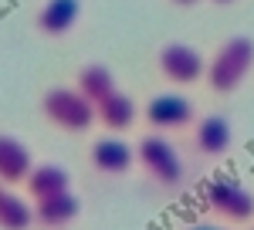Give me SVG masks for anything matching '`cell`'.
<instances>
[{"label":"cell","mask_w":254,"mask_h":230,"mask_svg":"<svg viewBox=\"0 0 254 230\" xmlns=\"http://www.w3.org/2000/svg\"><path fill=\"white\" fill-rule=\"evenodd\" d=\"M31 166V153L27 146L17 142L14 135H0V183H20L27 179Z\"/></svg>","instance_id":"obj_11"},{"label":"cell","mask_w":254,"mask_h":230,"mask_svg":"<svg viewBox=\"0 0 254 230\" xmlns=\"http://www.w3.org/2000/svg\"><path fill=\"white\" fill-rule=\"evenodd\" d=\"M0 193H3V186H0Z\"/></svg>","instance_id":"obj_19"},{"label":"cell","mask_w":254,"mask_h":230,"mask_svg":"<svg viewBox=\"0 0 254 230\" xmlns=\"http://www.w3.org/2000/svg\"><path fill=\"white\" fill-rule=\"evenodd\" d=\"M92 166L102 176H122L132 170V149L122 139H98L92 146Z\"/></svg>","instance_id":"obj_9"},{"label":"cell","mask_w":254,"mask_h":230,"mask_svg":"<svg viewBox=\"0 0 254 230\" xmlns=\"http://www.w3.org/2000/svg\"><path fill=\"white\" fill-rule=\"evenodd\" d=\"M203 200H207V207L214 213L227 217V220H251L254 217V193L244 183L231 179V176L210 179L203 186Z\"/></svg>","instance_id":"obj_3"},{"label":"cell","mask_w":254,"mask_h":230,"mask_svg":"<svg viewBox=\"0 0 254 230\" xmlns=\"http://www.w3.org/2000/svg\"><path fill=\"white\" fill-rule=\"evenodd\" d=\"M193 230H220V227H193Z\"/></svg>","instance_id":"obj_17"},{"label":"cell","mask_w":254,"mask_h":230,"mask_svg":"<svg viewBox=\"0 0 254 230\" xmlns=\"http://www.w3.org/2000/svg\"><path fill=\"white\" fill-rule=\"evenodd\" d=\"M95 118L105 125V129H129L132 122H136V102L129 95H122V92H112V95H105L102 102H95Z\"/></svg>","instance_id":"obj_12"},{"label":"cell","mask_w":254,"mask_h":230,"mask_svg":"<svg viewBox=\"0 0 254 230\" xmlns=\"http://www.w3.org/2000/svg\"><path fill=\"white\" fill-rule=\"evenodd\" d=\"M136 156H139V163H142V170L149 172L159 186H176V183L183 179L180 153H176L163 135H146V139L139 142Z\"/></svg>","instance_id":"obj_4"},{"label":"cell","mask_w":254,"mask_h":230,"mask_svg":"<svg viewBox=\"0 0 254 230\" xmlns=\"http://www.w3.org/2000/svg\"><path fill=\"white\" fill-rule=\"evenodd\" d=\"M41 112L64 132H85L95 122V105L78 88H51L41 98Z\"/></svg>","instance_id":"obj_2"},{"label":"cell","mask_w":254,"mask_h":230,"mask_svg":"<svg viewBox=\"0 0 254 230\" xmlns=\"http://www.w3.org/2000/svg\"><path fill=\"white\" fill-rule=\"evenodd\" d=\"M146 122L153 129H183L193 122V102L183 95H156L149 105H146Z\"/></svg>","instance_id":"obj_6"},{"label":"cell","mask_w":254,"mask_h":230,"mask_svg":"<svg viewBox=\"0 0 254 230\" xmlns=\"http://www.w3.org/2000/svg\"><path fill=\"white\" fill-rule=\"evenodd\" d=\"M173 3H180V7H193L196 0H173Z\"/></svg>","instance_id":"obj_16"},{"label":"cell","mask_w":254,"mask_h":230,"mask_svg":"<svg viewBox=\"0 0 254 230\" xmlns=\"http://www.w3.org/2000/svg\"><path fill=\"white\" fill-rule=\"evenodd\" d=\"M31 224H34V210L14 193H0V230H27Z\"/></svg>","instance_id":"obj_15"},{"label":"cell","mask_w":254,"mask_h":230,"mask_svg":"<svg viewBox=\"0 0 254 230\" xmlns=\"http://www.w3.org/2000/svg\"><path fill=\"white\" fill-rule=\"evenodd\" d=\"M81 17V0H44L38 10V31L48 38H61Z\"/></svg>","instance_id":"obj_8"},{"label":"cell","mask_w":254,"mask_h":230,"mask_svg":"<svg viewBox=\"0 0 254 230\" xmlns=\"http://www.w3.org/2000/svg\"><path fill=\"white\" fill-rule=\"evenodd\" d=\"M27 190L34 200H41V196H51V193L71 190V176L58 163H44V166H34L27 172Z\"/></svg>","instance_id":"obj_13"},{"label":"cell","mask_w":254,"mask_h":230,"mask_svg":"<svg viewBox=\"0 0 254 230\" xmlns=\"http://www.w3.org/2000/svg\"><path fill=\"white\" fill-rule=\"evenodd\" d=\"M75 217H78V196L71 190H61V193H51V196L34 200V220L48 230L68 227Z\"/></svg>","instance_id":"obj_7"},{"label":"cell","mask_w":254,"mask_h":230,"mask_svg":"<svg viewBox=\"0 0 254 230\" xmlns=\"http://www.w3.org/2000/svg\"><path fill=\"white\" fill-rule=\"evenodd\" d=\"M78 92L95 105V102H102L105 95L116 92V75L105 64H88V68L78 71Z\"/></svg>","instance_id":"obj_14"},{"label":"cell","mask_w":254,"mask_h":230,"mask_svg":"<svg viewBox=\"0 0 254 230\" xmlns=\"http://www.w3.org/2000/svg\"><path fill=\"white\" fill-rule=\"evenodd\" d=\"M254 68V41L251 38H231L220 44V51L207 64V81L214 92H234Z\"/></svg>","instance_id":"obj_1"},{"label":"cell","mask_w":254,"mask_h":230,"mask_svg":"<svg viewBox=\"0 0 254 230\" xmlns=\"http://www.w3.org/2000/svg\"><path fill=\"white\" fill-rule=\"evenodd\" d=\"M214 3H234V0H214Z\"/></svg>","instance_id":"obj_18"},{"label":"cell","mask_w":254,"mask_h":230,"mask_svg":"<svg viewBox=\"0 0 254 230\" xmlns=\"http://www.w3.org/2000/svg\"><path fill=\"white\" fill-rule=\"evenodd\" d=\"M159 71L176 85H193L196 78H203L207 64H203V55L190 44H166L159 51Z\"/></svg>","instance_id":"obj_5"},{"label":"cell","mask_w":254,"mask_h":230,"mask_svg":"<svg viewBox=\"0 0 254 230\" xmlns=\"http://www.w3.org/2000/svg\"><path fill=\"white\" fill-rule=\"evenodd\" d=\"M231 122L224 118V115H207V118H200V125H196V149L203 156H224L231 149Z\"/></svg>","instance_id":"obj_10"}]
</instances>
